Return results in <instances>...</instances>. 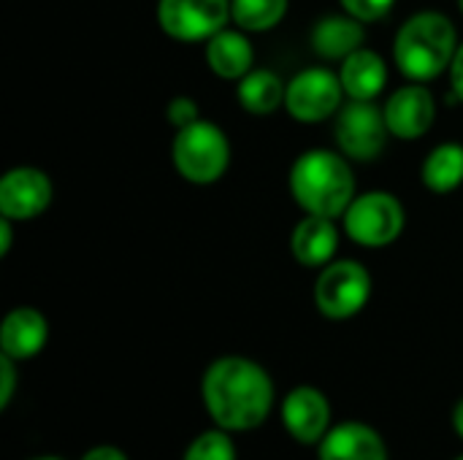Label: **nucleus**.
Masks as SVG:
<instances>
[{"mask_svg":"<svg viewBox=\"0 0 463 460\" xmlns=\"http://www.w3.org/2000/svg\"><path fill=\"white\" fill-rule=\"evenodd\" d=\"M290 192L307 214L342 217L355 198V179L347 160L328 149L304 152L290 171Z\"/></svg>","mask_w":463,"mask_h":460,"instance_id":"2","label":"nucleus"},{"mask_svg":"<svg viewBox=\"0 0 463 460\" xmlns=\"http://www.w3.org/2000/svg\"><path fill=\"white\" fill-rule=\"evenodd\" d=\"M52 203V182L38 168H11L0 179V214L11 220H33Z\"/></svg>","mask_w":463,"mask_h":460,"instance_id":"10","label":"nucleus"},{"mask_svg":"<svg viewBox=\"0 0 463 460\" xmlns=\"http://www.w3.org/2000/svg\"><path fill=\"white\" fill-rule=\"evenodd\" d=\"M336 247H339V233L334 228V220L317 217V214H309L307 220H301L290 239V249L296 260L309 268H320L331 263Z\"/></svg>","mask_w":463,"mask_h":460,"instance_id":"15","label":"nucleus"},{"mask_svg":"<svg viewBox=\"0 0 463 460\" xmlns=\"http://www.w3.org/2000/svg\"><path fill=\"white\" fill-rule=\"evenodd\" d=\"M458 460H463V458H458Z\"/></svg>","mask_w":463,"mask_h":460,"instance_id":"32","label":"nucleus"},{"mask_svg":"<svg viewBox=\"0 0 463 460\" xmlns=\"http://www.w3.org/2000/svg\"><path fill=\"white\" fill-rule=\"evenodd\" d=\"M453 426H456V431L463 437V401L456 407V412H453Z\"/></svg>","mask_w":463,"mask_h":460,"instance_id":"29","label":"nucleus"},{"mask_svg":"<svg viewBox=\"0 0 463 460\" xmlns=\"http://www.w3.org/2000/svg\"><path fill=\"white\" fill-rule=\"evenodd\" d=\"M342 79L326 68H309L293 76L285 92V108L298 122H323L342 106Z\"/></svg>","mask_w":463,"mask_h":460,"instance_id":"8","label":"nucleus"},{"mask_svg":"<svg viewBox=\"0 0 463 460\" xmlns=\"http://www.w3.org/2000/svg\"><path fill=\"white\" fill-rule=\"evenodd\" d=\"M396 0H342V5L347 8V14H353L361 22H374L383 19Z\"/></svg>","mask_w":463,"mask_h":460,"instance_id":"23","label":"nucleus"},{"mask_svg":"<svg viewBox=\"0 0 463 460\" xmlns=\"http://www.w3.org/2000/svg\"><path fill=\"white\" fill-rule=\"evenodd\" d=\"M11 249V217L0 220V255H5Z\"/></svg>","mask_w":463,"mask_h":460,"instance_id":"28","label":"nucleus"},{"mask_svg":"<svg viewBox=\"0 0 463 460\" xmlns=\"http://www.w3.org/2000/svg\"><path fill=\"white\" fill-rule=\"evenodd\" d=\"M364 22L353 14L326 16L312 30V46L326 60H345L364 46Z\"/></svg>","mask_w":463,"mask_h":460,"instance_id":"17","label":"nucleus"},{"mask_svg":"<svg viewBox=\"0 0 463 460\" xmlns=\"http://www.w3.org/2000/svg\"><path fill=\"white\" fill-rule=\"evenodd\" d=\"M288 11V0H231V19L241 30H271Z\"/></svg>","mask_w":463,"mask_h":460,"instance_id":"21","label":"nucleus"},{"mask_svg":"<svg viewBox=\"0 0 463 460\" xmlns=\"http://www.w3.org/2000/svg\"><path fill=\"white\" fill-rule=\"evenodd\" d=\"M195 119H198V103H195V100L179 95V98H174V100L168 103V122H171V125L187 127V125H193Z\"/></svg>","mask_w":463,"mask_h":460,"instance_id":"24","label":"nucleus"},{"mask_svg":"<svg viewBox=\"0 0 463 460\" xmlns=\"http://www.w3.org/2000/svg\"><path fill=\"white\" fill-rule=\"evenodd\" d=\"M388 133L385 111H380L372 100H353L339 111L336 141L353 160H374L385 149Z\"/></svg>","mask_w":463,"mask_h":460,"instance_id":"9","label":"nucleus"},{"mask_svg":"<svg viewBox=\"0 0 463 460\" xmlns=\"http://www.w3.org/2000/svg\"><path fill=\"white\" fill-rule=\"evenodd\" d=\"M285 92H288V87L282 84V79L274 70H266V68L250 70L239 81V100L250 114H271V111H277L279 103H285Z\"/></svg>","mask_w":463,"mask_h":460,"instance_id":"19","label":"nucleus"},{"mask_svg":"<svg viewBox=\"0 0 463 460\" xmlns=\"http://www.w3.org/2000/svg\"><path fill=\"white\" fill-rule=\"evenodd\" d=\"M203 404L220 428L252 431L274 404V385L258 363L220 358L203 374Z\"/></svg>","mask_w":463,"mask_h":460,"instance_id":"1","label":"nucleus"},{"mask_svg":"<svg viewBox=\"0 0 463 460\" xmlns=\"http://www.w3.org/2000/svg\"><path fill=\"white\" fill-rule=\"evenodd\" d=\"M347 236L361 247H388L404 230V206L391 192H366L353 198L345 211Z\"/></svg>","mask_w":463,"mask_h":460,"instance_id":"5","label":"nucleus"},{"mask_svg":"<svg viewBox=\"0 0 463 460\" xmlns=\"http://www.w3.org/2000/svg\"><path fill=\"white\" fill-rule=\"evenodd\" d=\"M342 87L353 100H374L388 81V68L385 60L372 52V49H358L350 57L342 60V70H339Z\"/></svg>","mask_w":463,"mask_h":460,"instance_id":"16","label":"nucleus"},{"mask_svg":"<svg viewBox=\"0 0 463 460\" xmlns=\"http://www.w3.org/2000/svg\"><path fill=\"white\" fill-rule=\"evenodd\" d=\"M184 460H236L233 442L222 431H206L201 434L184 453Z\"/></svg>","mask_w":463,"mask_h":460,"instance_id":"22","label":"nucleus"},{"mask_svg":"<svg viewBox=\"0 0 463 460\" xmlns=\"http://www.w3.org/2000/svg\"><path fill=\"white\" fill-rule=\"evenodd\" d=\"M282 420L290 437L301 445H320L331 431V407L328 399L309 385H301L288 393L282 404Z\"/></svg>","mask_w":463,"mask_h":460,"instance_id":"11","label":"nucleus"},{"mask_svg":"<svg viewBox=\"0 0 463 460\" xmlns=\"http://www.w3.org/2000/svg\"><path fill=\"white\" fill-rule=\"evenodd\" d=\"M81 460H128V455L122 450H117V447L103 445V447H92Z\"/></svg>","mask_w":463,"mask_h":460,"instance_id":"26","label":"nucleus"},{"mask_svg":"<svg viewBox=\"0 0 463 460\" xmlns=\"http://www.w3.org/2000/svg\"><path fill=\"white\" fill-rule=\"evenodd\" d=\"M46 336H49L46 317L30 306H19V309L8 312L3 320L0 347H3V355H8L14 361H27L43 350Z\"/></svg>","mask_w":463,"mask_h":460,"instance_id":"14","label":"nucleus"},{"mask_svg":"<svg viewBox=\"0 0 463 460\" xmlns=\"http://www.w3.org/2000/svg\"><path fill=\"white\" fill-rule=\"evenodd\" d=\"M14 382H16L14 358L3 355V358H0V407H8V401H11V396H14Z\"/></svg>","mask_w":463,"mask_h":460,"instance_id":"25","label":"nucleus"},{"mask_svg":"<svg viewBox=\"0 0 463 460\" xmlns=\"http://www.w3.org/2000/svg\"><path fill=\"white\" fill-rule=\"evenodd\" d=\"M206 62L222 79H244L252 70L255 52L239 30H220L209 38Z\"/></svg>","mask_w":463,"mask_h":460,"instance_id":"18","label":"nucleus"},{"mask_svg":"<svg viewBox=\"0 0 463 460\" xmlns=\"http://www.w3.org/2000/svg\"><path fill=\"white\" fill-rule=\"evenodd\" d=\"M458 5H461V11H463V0H458Z\"/></svg>","mask_w":463,"mask_h":460,"instance_id":"31","label":"nucleus"},{"mask_svg":"<svg viewBox=\"0 0 463 460\" xmlns=\"http://www.w3.org/2000/svg\"><path fill=\"white\" fill-rule=\"evenodd\" d=\"M383 111H385L388 130L396 138H404V141L426 136L429 127L437 119L434 95L426 87H420V84H410V87L396 89L388 98V103H385Z\"/></svg>","mask_w":463,"mask_h":460,"instance_id":"12","label":"nucleus"},{"mask_svg":"<svg viewBox=\"0 0 463 460\" xmlns=\"http://www.w3.org/2000/svg\"><path fill=\"white\" fill-rule=\"evenodd\" d=\"M171 155H174L176 171L187 182L212 184L225 174L231 163V144L217 125L206 119H195L193 125L179 127Z\"/></svg>","mask_w":463,"mask_h":460,"instance_id":"4","label":"nucleus"},{"mask_svg":"<svg viewBox=\"0 0 463 460\" xmlns=\"http://www.w3.org/2000/svg\"><path fill=\"white\" fill-rule=\"evenodd\" d=\"M423 182L434 192H450L463 184V146L442 144L423 163Z\"/></svg>","mask_w":463,"mask_h":460,"instance_id":"20","label":"nucleus"},{"mask_svg":"<svg viewBox=\"0 0 463 460\" xmlns=\"http://www.w3.org/2000/svg\"><path fill=\"white\" fill-rule=\"evenodd\" d=\"M320 460H388L383 437L364 423H342L320 442Z\"/></svg>","mask_w":463,"mask_h":460,"instance_id":"13","label":"nucleus"},{"mask_svg":"<svg viewBox=\"0 0 463 460\" xmlns=\"http://www.w3.org/2000/svg\"><path fill=\"white\" fill-rule=\"evenodd\" d=\"M160 27L176 41H209L231 19V0H160Z\"/></svg>","mask_w":463,"mask_h":460,"instance_id":"7","label":"nucleus"},{"mask_svg":"<svg viewBox=\"0 0 463 460\" xmlns=\"http://www.w3.org/2000/svg\"><path fill=\"white\" fill-rule=\"evenodd\" d=\"M35 460H60V458H35Z\"/></svg>","mask_w":463,"mask_h":460,"instance_id":"30","label":"nucleus"},{"mask_svg":"<svg viewBox=\"0 0 463 460\" xmlns=\"http://www.w3.org/2000/svg\"><path fill=\"white\" fill-rule=\"evenodd\" d=\"M456 38V27L445 14L420 11L410 16L396 35V65L404 76L415 81H429L453 65V57L458 52Z\"/></svg>","mask_w":463,"mask_h":460,"instance_id":"3","label":"nucleus"},{"mask_svg":"<svg viewBox=\"0 0 463 460\" xmlns=\"http://www.w3.org/2000/svg\"><path fill=\"white\" fill-rule=\"evenodd\" d=\"M450 76H453V89H456V95L463 100V46H458V52H456V57H453Z\"/></svg>","mask_w":463,"mask_h":460,"instance_id":"27","label":"nucleus"},{"mask_svg":"<svg viewBox=\"0 0 463 460\" xmlns=\"http://www.w3.org/2000/svg\"><path fill=\"white\" fill-rule=\"evenodd\" d=\"M372 296V277L355 260H336L323 268L315 285V304L331 320L358 314Z\"/></svg>","mask_w":463,"mask_h":460,"instance_id":"6","label":"nucleus"}]
</instances>
